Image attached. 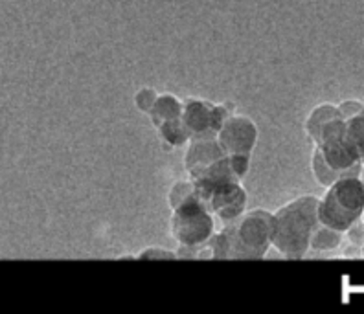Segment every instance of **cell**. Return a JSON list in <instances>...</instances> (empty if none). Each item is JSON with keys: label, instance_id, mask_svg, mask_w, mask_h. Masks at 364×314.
Here are the masks:
<instances>
[{"label": "cell", "instance_id": "obj_12", "mask_svg": "<svg viewBox=\"0 0 364 314\" xmlns=\"http://www.w3.org/2000/svg\"><path fill=\"white\" fill-rule=\"evenodd\" d=\"M155 99H156V92L151 89H144L136 94V105L140 111L144 112H149L155 105Z\"/></svg>", "mask_w": 364, "mask_h": 314}, {"label": "cell", "instance_id": "obj_3", "mask_svg": "<svg viewBox=\"0 0 364 314\" xmlns=\"http://www.w3.org/2000/svg\"><path fill=\"white\" fill-rule=\"evenodd\" d=\"M364 213V180L342 177L335 180L322 199H318V219L322 224L338 232H348Z\"/></svg>", "mask_w": 364, "mask_h": 314}, {"label": "cell", "instance_id": "obj_8", "mask_svg": "<svg viewBox=\"0 0 364 314\" xmlns=\"http://www.w3.org/2000/svg\"><path fill=\"white\" fill-rule=\"evenodd\" d=\"M346 138L351 149L355 151L360 164H364V105L357 109L353 114L346 116Z\"/></svg>", "mask_w": 364, "mask_h": 314}, {"label": "cell", "instance_id": "obj_2", "mask_svg": "<svg viewBox=\"0 0 364 314\" xmlns=\"http://www.w3.org/2000/svg\"><path fill=\"white\" fill-rule=\"evenodd\" d=\"M271 232L272 213L265 210H254L245 215L241 213L210 239L213 257H263L271 244Z\"/></svg>", "mask_w": 364, "mask_h": 314}, {"label": "cell", "instance_id": "obj_6", "mask_svg": "<svg viewBox=\"0 0 364 314\" xmlns=\"http://www.w3.org/2000/svg\"><path fill=\"white\" fill-rule=\"evenodd\" d=\"M227 107L228 105H212L199 99H188L182 103L181 120L190 138L196 134L218 133L221 125L230 118L232 109H227Z\"/></svg>", "mask_w": 364, "mask_h": 314}, {"label": "cell", "instance_id": "obj_4", "mask_svg": "<svg viewBox=\"0 0 364 314\" xmlns=\"http://www.w3.org/2000/svg\"><path fill=\"white\" fill-rule=\"evenodd\" d=\"M171 234L182 247H203L213 235V213L193 193L173 208Z\"/></svg>", "mask_w": 364, "mask_h": 314}, {"label": "cell", "instance_id": "obj_7", "mask_svg": "<svg viewBox=\"0 0 364 314\" xmlns=\"http://www.w3.org/2000/svg\"><path fill=\"white\" fill-rule=\"evenodd\" d=\"M256 138V125L245 116H230L218 131V140L227 155H250Z\"/></svg>", "mask_w": 364, "mask_h": 314}, {"label": "cell", "instance_id": "obj_10", "mask_svg": "<svg viewBox=\"0 0 364 314\" xmlns=\"http://www.w3.org/2000/svg\"><path fill=\"white\" fill-rule=\"evenodd\" d=\"M342 241V232L333 230V228H329V226L322 224L320 222L318 228L315 230L311 237V248L318 250V252H326V250H333L341 244Z\"/></svg>", "mask_w": 364, "mask_h": 314}, {"label": "cell", "instance_id": "obj_13", "mask_svg": "<svg viewBox=\"0 0 364 314\" xmlns=\"http://www.w3.org/2000/svg\"><path fill=\"white\" fill-rule=\"evenodd\" d=\"M138 257L140 259H175L177 254L171 250H164V248H147Z\"/></svg>", "mask_w": 364, "mask_h": 314}, {"label": "cell", "instance_id": "obj_11", "mask_svg": "<svg viewBox=\"0 0 364 314\" xmlns=\"http://www.w3.org/2000/svg\"><path fill=\"white\" fill-rule=\"evenodd\" d=\"M160 133L162 136L168 140L171 146H181V144L188 142L190 140V134H188L186 127L182 124L181 118H175V120H168L164 124L160 125Z\"/></svg>", "mask_w": 364, "mask_h": 314}, {"label": "cell", "instance_id": "obj_14", "mask_svg": "<svg viewBox=\"0 0 364 314\" xmlns=\"http://www.w3.org/2000/svg\"><path fill=\"white\" fill-rule=\"evenodd\" d=\"M363 256H364V244H363Z\"/></svg>", "mask_w": 364, "mask_h": 314}, {"label": "cell", "instance_id": "obj_9", "mask_svg": "<svg viewBox=\"0 0 364 314\" xmlns=\"http://www.w3.org/2000/svg\"><path fill=\"white\" fill-rule=\"evenodd\" d=\"M153 118V124L155 127H160L168 120H175V118H181L182 114V102H178L177 97L171 96V94H162V96H156L155 105L149 111Z\"/></svg>", "mask_w": 364, "mask_h": 314}, {"label": "cell", "instance_id": "obj_5", "mask_svg": "<svg viewBox=\"0 0 364 314\" xmlns=\"http://www.w3.org/2000/svg\"><path fill=\"white\" fill-rule=\"evenodd\" d=\"M193 186L197 199L221 221L232 222L243 213L247 193L240 186V182L193 180Z\"/></svg>", "mask_w": 364, "mask_h": 314}, {"label": "cell", "instance_id": "obj_1", "mask_svg": "<svg viewBox=\"0 0 364 314\" xmlns=\"http://www.w3.org/2000/svg\"><path fill=\"white\" fill-rule=\"evenodd\" d=\"M318 224V199L313 195L298 197L272 215L271 244L282 256L302 257L311 248Z\"/></svg>", "mask_w": 364, "mask_h": 314}]
</instances>
